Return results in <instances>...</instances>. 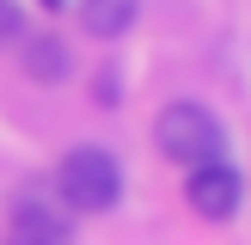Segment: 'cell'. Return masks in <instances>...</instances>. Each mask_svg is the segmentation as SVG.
I'll use <instances>...</instances> for the list:
<instances>
[{
	"label": "cell",
	"mask_w": 251,
	"mask_h": 245,
	"mask_svg": "<svg viewBox=\"0 0 251 245\" xmlns=\"http://www.w3.org/2000/svg\"><path fill=\"white\" fill-rule=\"evenodd\" d=\"M153 141H159V153L166 159H178V166H208V159H221V147H227V129H221V117L208 104H166L159 110V122H153Z\"/></svg>",
	"instance_id": "obj_1"
},
{
	"label": "cell",
	"mask_w": 251,
	"mask_h": 245,
	"mask_svg": "<svg viewBox=\"0 0 251 245\" xmlns=\"http://www.w3.org/2000/svg\"><path fill=\"white\" fill-rule=\"evenodd\" d=\"M55 190L68 196V208H80V215H104V208H117V196H123V166L104 153V147H74V153L55 166Z\"/></svg>",
	"instance_id": "obj_2"
},
{
	"label": "cell",
	"mask_w": 251,
	"mask_h": 245,
	"mask_svg": "<svg viewBox=\"0 0 251 245\" xmlns=\"http://www.w3.org/2000/svg\"><path fill=\"white\" fill-rule=\"evenodd\" d=\"M184 196H190V208L202 220H233L239 215V196H245V178H239V166H227V159H208V166L190 172Z\"/></svg>",
	"instance_id": "obj_3"
},
{
	"label": "cell",
	"mask_w": 251,
	"mask_h": 245,
	"mask_svg": "<svg viewBox=\"0 0 251 245\" xmlns=\"http://www.w3.org/2000/svg\"><path fill=\"white\" fill-rule=\"evenodd\" d=\"M6 245H74V227L43 202H19L6 220Z\"/></svg>",
	"instance_id": "obj_4"
},
{
	"label": "cell",
	"mask_w": 251,
	"mask_h": 245,
	"mask_svg": "<svg viewBox=\"0 0 251 245\" xmlns=\"http://www.w3.org/2000/svg\"><path fill=\"white\" fill-rule=\"evenodd\" d=\"M19 61L31 68V80H43V86H61L68 68H74V55H68L61 37H19Z\"/></svg>",
	"instance_id": "obj_5"
},
{
	"label": "cell",
	"mask_w": 251,
	"mask_h": 245,
	"mask_svg": "<svg viewBox=\"0 0 251 245\" xmlns=\"http://www.w3.org/2000/svg\"><path fill=\"white\" fill-rule=\"evenodd\" d=\"M135 12H141V0H80V24H86L92 37H104V43L129 31Z\"/></svg>",
	"instance_id": "obj_6"
},
{
	"label": "cell",
	"mask_w": 251,
	"mask_h": 245,
	"mask_svg": "<svg viewBox=\"0 0 251 245\" xmlns=\"http://www.w3.org/2000/svg\"><path fill=\"white\" fill-rule=\"evenodd\" d=\"M25 31H31V24H25V12L12 6V0H0V49H6V43H19Z\"/></svg>",
	"instance_id": "obj_7"
},
{
	"label": "cell",
	"mask_w": 251,
	"mask_h": 245,
	"mask_svg": "<svg viewBox=\"0 0 251 245\" xmlns=\"http://www.w3.org/2000/svg\"><path fill=\"white\" fill-rule=\"evenodd\" d=\"M43 6H61V0H43Z\"/></svg>",
	"instance_id": "obj_8"
}]
</instances>
